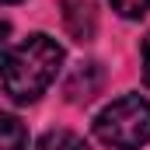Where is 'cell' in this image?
<instances>
[{"mask_svg":"<svg viewBox=\"0 0 150 150\" xmlns=\"http://www.w3.org/2000/svg\"><path fill=\"white\" fill-rule=\"evenodd\" d=\"M59 67H63V45L42 32L28 35L21 45H7V52H4V94L18 105H28L56 80Z\"/></svg>","mask_w":150,"mask_h":150,"instance_id":"1","label":"cell"},{"mask_svg":"<svg viewBox=\"0 0 150 150\" xmlns=\"http://www.w3.org/2000/svg\"><path fill=\"white\" fill-rule=\"evenodd\" d=\"M94 136L112 150H140L143 143H150V101L140 94L115 98L98 112Z\"/></svg>","mask_w":150,"mask_h":150,"instance_id":"2","label":"cell"},{"mask_svg":"<svg viewBox=\"0 0 150 150\" xmlns=\"http://www.w3.org/2000/svg\"><path fill=\"white\" fill-rule=\"evenodd\" d=\"M101 84H105L101 63H80L74 74L67 77L63 94H67V101H74V105H87L94 94H101Z\"/></svg>","mask_w":150,"mask_h":150,"instance_id":"3","label":"cell"},{"mask_svg":"<svg viewBox=\"0 0 150 150\" xmlns=\"http://www.w3.org/2000/svg\"><path fill=\"white\" fill-rule=\"evenodd\" d=\"M63 25L77 42L94 38V7L91 0H63Z\"/></svg>","mask_w":150,"mask_h":150,"instance_id":"4","label":"cell"},{"mask_svg":"<svg viewBox=\"0 0 150 150\" xmlns=\"http://www.w3.org/2000/svg\"><path fill=\"white\" fill-rule=\"evenodd\" d=\"M38 150H87V143L70 129H49L38 140Z\"/></svg>","mask_w":150,"mask_h":150,"instance_id":"5","label":"cell"},{"mask_svg":"<svg viewBox=\"0 0 150 150\" xmlns=\"http://www.w3.org/2000/svg\"><path fill=\"white\" fill-rule=\"evenodd\" d=\"M0 129H4V150H25L28 147V133H25V126L14 115H4Z\"/></svg>","mask_w":150,"mask_h":150,"instance_id":"6","label":"cell"},{"mask_svg":"<svg viewBox=\"0 0 150 150\" xmlns=\"http://www.w3.org/2000/svg\"><path fill=\"white\" fill-rule=\"evenodd\" d=\"M112 7L122 14V18L136 21V18H143V14L150 11V0H112Z\"/></svg>","mask_w":150,"mask_h":150,"instance_id":"7","label":"cell"},{"mask_svg":"<svg viewBox=\"0 0 150 150\" xmlns=\"http://www.w3.org/2000/svg\"><path fill=\"white\" fill-rule=\"evenodd\" d=\"M143 80H147V87H150V32H147V38H143Z\"/></svg>","mask_w":150,"mask_h":150,"instance_id":"8","label":"cell"},{"mask_svg":"<svg viewBox=\"0 0 150 150\" xmlns=\"http://www.w3.org/2000/svg\"><path fill=\"white\" fill-rule=\"evenodd\" d=\"M4 4H18V0H4Z\"/></svg>","mask_w":150,"mask_h":150,"instance_id":"9","label":"cell"}]
</instances>
